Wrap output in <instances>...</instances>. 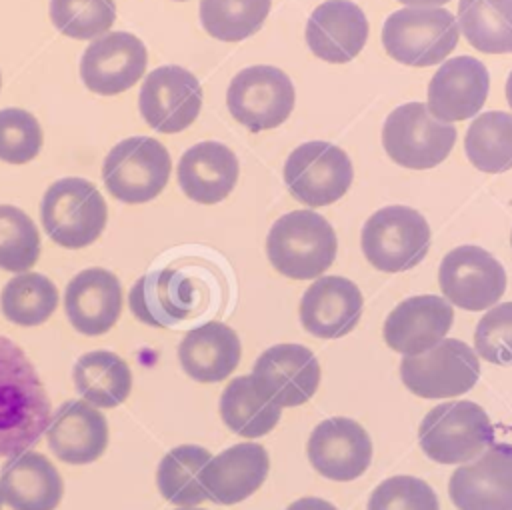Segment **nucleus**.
<instances>
[{"instance_id": "f3484780", "label": "nucleus", "mask_w": 512, "mask_h": 510, "mask_svg": "<svg viewBox=\"0 0 512 510\" xmlns=\"http://www.w3.org/2000/svg\"><path fill=\"white\" fill-rule=\"evenodd\" d=\"M448 494L458 510H512V444H492L474 462L458 466Z\"/></svg>"}, {"instance_id": "09e8293b", "label": "nucleus", "mask_w": 512, "mask_h": 510, "mask_svg": "<svg viewBox=\"0 0 512 510\" xmlns=\"http://www.w3.org/2000/svg\"><path fill=\"white\" fill-rule=\"evenodd\" d=\"M0 86H2V78H0Z\"/></svg>"}, {"instance_id": "cd10ccee", "label": "nucleus", "mask_w": 512, "mask_h": 510, "mask_svg": "<svg viewBox=\"0 0 512 510\" xmlns=\"http://www.w3.org/2000/svg\"><path fill=\"white\" fill-rule=\"evenodd\" d=\"M238 334L224 322L210 320L188 330L178 346L182 370L196 382H222L240 362Z\"/></svg>"}, {"instance_id": "7c9ffc66", "label": "nucleus", "mask_w": 512, "mask_h": 510, "mask_svg": "<svg viewBox=\"0 0 512 510\" xmlns=\"http://www.w3.org/2000/svg\"><path fill=\"white\" fill-rule=\"evenodd\" d=\"M210 458L212 454L196 444H182L166 452L156 470L160 494L180 508H194L204 502L202 470Z\"/></svg>"}, {"instance_id": "58836bf2", "label": "nucleus", "mask_w": 512, "mask_h": 510, "mask_svg": "<svg viewBox=\"0 0 512 510\" xmlns=\"http://www.w3.org/2000/svg\"><path fill=\"white\" fill-rule=\"evenodd\" d=\"M366 510H440L436 492L416 476H392L376 486Z\"/></svg>"}, {"instance_id": "2f4dec72", "label": "nucleus", "mask_w": 512, "mask_h": 510, "mask_svg": "<svg viewBox=\"0 0 512 510\" xmlns=\"http://www.w3.org/2000/svg\"><path fill=\"white\" fill-rule=\"evenodd\" d=\"M458 26L480 52H512V0H460Z\"/></svg>"}, {"instance_id": "aec40b11", "label": "nucleus", "mask_w": 512, "mask_h": 510, "mask_svg": "<svg viewBox=\"0 0 512 510\" xmlns=\"http://www.w3.org/2000/svg\"><path fill=\"white\" fill-rule=\"evenodd\" d=\"M454 320L452 306L434 294L402 300L384 322L386 344L404 356H418L434 348L448 334Z\"/></svg>"}, {"instance_id": "a211bd4d", "label": "nucleus", "mask_w": 512, "mask_h": 510, "mask_svg": "<svg viewBox=\"0 0 512 510\" xmlns=\"http://www.w3.org/2000/svg\"><path fill=\"white\" fill-rule=\"evenodd\" d=\"M308 460L328 480H356L372 462V440L352 418H326L308 438Z\"/></svg>"}, {"instance_id": "7ed1b4c3", "label": "nucleus", "mask_w": 512, "mask_h": 510, "mask_svg": "<svg viewBox=\"0 0 512 510\" xmlns=\"http://www.w3.org/2000/svg\"><path fill=\"white\" fill-rule=\"evenodd\" d=\"M382 44L400 64L434 66L456 48L458 22L440 6H408L384 20Z\"/></svg>"}, {"instance_id": "473e14b6", "label": "nucleus", "mask_w": 512, "mask_h": 510, "mask_svg": "<svg viewBox=\"0 0 512 510\" xmlns=\"http://www.w3.org/2000/svg\"><path fill=\"white\" fill-rule=\"evenodd\" d=\"M464 148L470 164L480 172L500 174L512 168V114L492 110L472 120Z\"/></svg>"}, {"instance_id": "5701e85b", "label": "nucleus", "mask_w": 512, "mask_h": 510, "mask_svg": "<svg viewBox=\"0 0 512 510\" xmlns=\"http://www.w3.org/2000/svg\"><path fill=\"white\" fill-rule=\"evenodd\" d=\"M362 316L360 288L344 276H322L300 300V322L316 338H342Z\"/></svg>"}, {"instance_id": "ddd939ff", "label": "nucleus", "mask_w": 512, "mask_h": 510, "mask_svg": "<svg viewBox=\"0 0 512 510\" xmlns=\"http://www.w3.org/2000/svg\"><path fill=\"white\" fill-rule=\"evenodd\" d=\"M138 106L150 128L162 134H176L198 118L202 86L198 78L182 66H160L144 78Z\"/></svg>"}, {"instance_id": "6e6552de", "label": "nucleus", "mask_w": 512, "mask_h": 510, "mask_svg": "<svg viewBox=\"0 0 512 510\" xmlns=\"http://www.w3.org/2000/svg\"><path fill=\"white\" fill-rule=\"evenodd\" d=\"M456 130L434 118L422 102L394 108L382 126V146L400 166L412 170L434 168L448 158Z\"/></svg>"}, {"instance_id": "c756f323", "label": "nucleus", "mask_w": 512, "mask_h": 510, "mask_svg": "<svg viewBox=\"0 0 512 510\" xmlns=\"http://www.w3.org/2000/svg\"><path fill=\"white\" fill-rule=\"evenodd\" d=\"M282 408L264 398L250 376H238L220 396V416L238 436L260 438L276 428Z\"/></svg>"}, {"instance_id": "bb28decb", "label": "nucleus", "mask_w": 512, "mask_h": 510, "mask_svg": "<svg viewBox=\"0 0 512 510\" xmlns=\"http://www.w3.org/2000/svg\"><path fill=\"white\" fill-rule=\"evenodd\" d=\"M238 180V158L222 142L206 140L190 146L178 162L182 192L200 204L224 200Z\"/></svg>"}, {"instance_id": "4468645a", "label": "nucleus", "mask_w": 512, "mask_h": 510, "mask_svg": "<svg viewBox=\"0 0 512 510\" xmlns=\"http://www.w3.org/2000/svg\"><path fill=\"white\" fill-rule=\"evenodd\" d=\"M256 390L280 408L308 402L320 384V364L302 344H276L264 350L250 374Z\"/></svg>"}, {"instance_id": "39448f33", "label": "nucleus", "mask_w": 512, "mask_h": 510, "mask_svg": "<svg viewBox=\"0 0 512 510\" xmlns=\"http://www.w3.org/2000/svg\"><path fill=\"white\" fill-rule=\"evenodd\" d=\"M40 220L52 242L78 250L102 234L108 208L96 186L84 178L56 180L42 198Z\"/></svg>"}, {"instance_id": "b1692460", "label": "nucleus", "mask_w": 512, "mask_h": 510, "mask_svg": "<svg viewBox=\"0 0 512 510\" xmlns=\"http://www.w3.org/2000/svg\"><path fill=\"white\" fill-rule=\"evenodd\" d=\"M46 440L58 460L66 464H90L108 446V422L92 404L68 400L52 414L46 426Z\"/></svg>"}, {"instance_id": "9b49d317", "label": "nucleus", "mask_w": 512, "mask_h": 510, "mask_svg": "<svg viewBox=\"0 0 512 510\" xmlns=\"http://www.w3.org/2000/svg\"><path fill=\"white\" fill-rule=\"evenodd\" d=\"M296 92L292 80L276 66L240 70L226 92V106L236 122L250 132L280 126L292 112Z\"/></svg>"}, {"instance_id": "f704fd0d", "label": "nucleus", "mask_w": 512, "mask_h": 510, "mask_svg": "<svg viewBox=\"0 0 512 510\" xmlns=\"http://www.w3.org/2000/svg\"><path fill=\"white\" fill-rule=\"evenodd\" d=\"M272 0H200L202 28L216 40L240 42L256 34Z\"/></svg>"}, {"instance_id": "f03ea898", "label": "nucleus", "mask_w": 512, "mask_h": 510, "mask_svg": "<svg viewBox=\"0 0 512 510\" xmlns=\"http://www.w3.org/2000/svg\"><path fill=\"white\" fill-rule=\"evenodd\" d=\"M336 234L328 220L312 210L280 216L266 238V254L274 270L294 280L324 274L336 258Z\"/></svg>"}, {"instance_id": "4be33fe9", "label": "nucleus", "mask_w": 512, "mask_h": 510, "mask_svg": "<svg viewBox=\"0 0 512 510\" xmlns=\"http://www.w3.org/2000/svg\"><path fill=\"white\" fill-rule=\"evenodd\" d=\"M64 310L84 336L106 334L120 318L122 288L118 278L106 268H86L66 286Z\"/></svg>"}, {"instance_id": "e433bc0d", "label": "nucleus", "mask_w": 512, "mask_h": 510, "mask_svg": "<svg viewBox=\"0 0 512 510\" xmlns=\"http://www.w3.org/2000/svg\"><path fill=\"white\" fill-rule=\"evenodd\" d=\"M50 20L68 38L92 40L116 20L114 0H50Z\"/></svg>"}, {"instance_id": "49530a36", "label": "nucleus", "mask_w": 512, "mask_h": 510, "mask_svg": "<svg viewBox=\"0 0 512 510\" xmlns=\"http://www.w3.org/2000/svg\"><path fill=\"white\" fill-rule=\"evenodd\" d=\"M510 246H512V234H510Z\"/></svg>"}, {"instance_id": "393cba45", "label": "nucleus", "mask_w": 512, "mask_h": 510, "mask_svg": "<svg viewBox=\"0 0 512 510\" xmlns=\"http://www.w3.org/2000/svg\"><path fill=\"white\" fill-rule=\"evenodd\" d=\"M268 452L254 442H240L212 456L202 470L206 498L216 504H238L252 496L266 480Z\"/></svg>"}, {"instance_id": "1a4fd4ad", "label": "nucleus", "mask_w": 512, "mask_h": 510, "mask_svg": "<svg viewBox=\"0 0 512 510\" xmlns=\"http://www.w3.org/2000/svg\"><path fill=\"white\" fill-rule=\"evenodd\" d=\"M400 376L404 386L420 398H452L474 388L480 362L466 342L444 338L418 356H404Z\"/></svg>"}, {"instance_id": "72a5a7b5", "label": "nucleus", "mask_w": 512, "mask_h": 510, "mask_svg": "<svg viewBox=\"0 0 512 510\" xmlns=\"http://www.w3.org/2000/svg\"><path fill=\"white\" fill-rule=\"evenodd\" d=\"M58 306V288L40 272H22L6 282L0 292L4 318L18 326L44 324Z\"/></svg>"}, {"instance_id": "20e7f679", "label": "nucleus", "mask_w": 512, "mask_h": 510, "mask_svg": "<svg viewBox=\"0 0 512 510\" xmlns=\"http://www.w3.org/2000/svg\"><path fill=\"white\" fill-rule=\"evenodd\" d=\"M418 440L430 460L460 464L474 460L494 444V428L480 404L456 400L434 406L422 418Z\"/></svg>"}, {"instance_id": "6ab92c4d", "label": "nucleus", "mask_w": 512, "mask_h": 510, "mask_svg": "<svg viewBox=\"0 0 512 510\" xmlns=\"http://www.w3.org/2000/svg\"><path fill=\"white\" fill-rule=\"evenodd\" d=\"M490 74L472 56H456L440 64L428 84V110L440 122L468 120L488 98Z\"/></svg>"}, {"instance_id": "dca6fc26", "label": "nucleus", "mask_w": 512, "mask_h": 510, "mask_svg": "<svg viewBox=\"0 0 512 510\" xmlns=\"http://www.w3.org/2000/svg\"><path fill=\"white\" fill-rule=\"evenodd\" d=\"M146 64L148 54L140 38L130 32H106L84 50L80 78L88 90L114 96L132 88L144 76Z\"/></svg>"}, {"instance_id": "ea45409f", "label": "nucleus", "mask_w": 512, "mask_h": 510, "mask_svg": "<svg viewBox=\"0 0 512 510\" xmlns=\"http://www.w3.org/2000/svg\"><path fill=\"white\" fill-rule=\"evenodd\" d=\"M474 348L492 364L512 366V302L498 304L480 318Z\"/></svg>"}, {"instance_id": "c9c22d12", "label": "nucleus", "mask_w": 512, "mask_h": 510, "mask_svg": "<svg viewBox=\"0 0 512 510\" xmlns=\"http://www.w3.org/2000/svg\"><path fill=\"white\" fill-rule=\"evenodd\" d=\"M40 256V234L32 218L12 206L0 204V268L6 272H28Z\"/></svg>"}, {"instance_id": "9d476101", "label": "nucleus", "mask_w": 512, "mask_h": 510, "mask_svg": "<svg viewBox=\"0 0 512 510\" xmlns=\"http://www.w3.org/2000/svg\"><path fill=\"white\" fill-rule=\"evenodd\" d=\"M352 176L354 170L348 154L324 140L300 144L284 164L288 192L312 208L340 200L348 192Z\"/></svg>"}, {"instance_id": "de8ad7c7", "label": "nucleus", "mask_w": 512, "mask_h": 510, "mask_svg": "<svg viewBox=\"0 0 512 510\" xmlns=\"http://www.w3.org/2000/svg\"><path fill=\"white\" fill-rule=\"evenodd\" d=\"M176 2H186V0H176Z\"/></svg>"}, {"instance_id": "f8f14e48", "label": "nucleus", "mask_w": 512, "mask_h": 510, "mask_svg": "<svg viewBox=\"0 0 512 510\" xmlns=\"http://www.w3.org/2000/svg\"><path fill=\"white\" fill-rule=\"evenodd\" d=\"M438 284L448 302L462 310L478 312L502 298L506 292V270L488 250L464 244L442 258Z\"/></svg>"}, {"instance_id": "c85d7f7f", "label": "nucleus", "mask_w": 512, "mask_h": 510, "mask_svg": "<svg viewBox=\"0 0 512 510\" xmlns=\"http://www.w3.org/2000/svg\"><path fill=\"white\" fill-rule=\"evenodd\" d=\"M74 386L94 408H116L132 390V370L110 350H92L80 356L72 370Z\"/></svg>"}, {"instance_id": "423d86ee", "label": "nucleus", "mask_w": 512, "mask_h": 510, "mask_svg": "<svg viewBox=\"0 0 512 510\" xmlns=\"http://www.w3.org/2000/svg\"><path fill=\"white\" fill-rule=\"evenodd\" d=\"M360 246L374 268L404 272L418 266L428 254L430 226L414 208L386 206L364 222Z\"/></svg>"}, {"instance_id": "4c0bfd02", "label": "nucleus", "mask_w": 512, "mask_h": 510, "mask_svg": "<svg viewBox=\"0 0 512 510\" xmlns=\"http://www.w3.org/2000/svg\"><path fill=\"white\" fill-rule=\"evenodd\" d=\"M42 148V128L38 120L22 108L0 110V160L26 164Z\"/></svg>"}, {"instance_id": "a19ab883", "label": "nucleus", "mask_w": 512, "mask_h": 510, "mask_svg": "<svg viewBox=\"0 0 512 510\" xmlns=\"http://www.w3.org/2000/svg\"><path fill=\"white\" fill-rule=\"evenodd\" d=\"M286 510H338V508L334 504H330L328 500H322L316 496H306V498L292 502Z\"/></svg>"}, {"instance_id": "c03bdc74", "label": "nucleus", "mask_w": 512, "mask_h": 510, "mask_svg": "<svg viewBox=\"0 0 512 510\" xmlns=\"http://www.w3.org/2000/svg\"><path fill=\"white\" fill-rule=\"evenodd\" d=\"M178 510H202V508H178Z\"/></svg>"}, {"instance_id": "79ce46f5", "label": "nucleus", "mask_w": 512, "mask_h": 510, "mask_svg": "<svg viewBox=\"0 0 512 510\" xmlns=\"http://www.w3.org/2000/svg\"><path fill=\"white\" fill-rule=\"evenodd\" d=\"M398 2H402V4H406V6H440V4H446V2H450V0H398Z\"/></svg>"}, {"instance_id": "a878e982", "label": "nucleus", "mask_w": 512, "mask_h": 510, "mask_svg": "<svg viewBox=\"0 0 512 510\" xmlns=\"http://www.w3.org/2000/svg\"><path fill=\"white\" fill-rule=\"evenodd\" d=\"M0 494L12 510H56L64 496V482L44 454L24 450L4 462Z\"/></svg>"}, {"instance_id": "a18cd8bd", "label": "nucleus", "mask_w": 512, "mask_h": 510, "mask_svg": "<svg viewBox=\"0 0 512 510\" xmlns=\"http://www.w3.org/2000/svg\"><path fill=\"white\" fill-rule=\"evenodd\" d=\"M2 502H4V500H2V494H0V506H2Z\"/></svg>"}, {"instance_id": "0eeeda50", "label": "nucleus", "mask_w": 512, "mask_h": 510, "mask_svg": "<svg viewBox=\"0 0 512 510\" xmlns=\"http://www.w3.org/2000/svg\"><path fill=\"white\" fill-rule=\"evenodd\" d=\"M170 170V154L156 138L130 136L106 154L102 180L112 198L126 204H144L164 190Z\"/></svg>"}, {"instance_id": "37998d69", "label": "nucleus", "mask_w": 512, "mask_h": 510, "mask_svg": "<svg viewBox=\"0 0 512 510\" xmlns=\"http://www.w3.org/2000/svg\"><path fill=\"white\" fill-rule=\"evenodd\" d=\"M506 100H508V104L512 108V72H510V76L506 80Z\"/></svg>"}, {"instance_id": "412c9836", "label": "nucleus", "mask_w": 512, "mask_h": 510, "mask_svg": "<svg viewBox=\"0 0 512 510\" xmlns=\"http://www.w3.org/2000/svg\"><path fill=\"white\" fill-rule=\"evenodd\" d=\"M368 38V20L350 0H328L316 6L306 22V44L314 56L330 64L354 60Z\"/></svg>"}, {"instance_id": "f257e3e1", "label": "nucleus", "mask_w": 512, "mask_h": 510, "mask_svg": "<svg viewBox=\"0 0 512 510\" xmlns=\"http://www.w3.org/2000/svg\"><path fill=\"white\" fill-rule=\"evenodd\" d=\"M46 414L48 402L30 362L0 336V454L36 440Z\"/></svg>"}, {"instance_id": "2eb2a0df", "label": "nucleus", "mask_w": 512, "mask_h": 510, "mask_svg": "<svg viewBox=\"0 0 512 510\" xmlns=\"http://www.w3.org/2000/svg\"><path fill=\"white\" fill-rule=\"evenodd\" d=\"M200 304V282L182 266L152 270L138 278L128 294L132 314L154 328H168L190 318Z\"/></svg>"}]
</instances>
